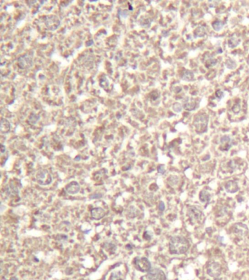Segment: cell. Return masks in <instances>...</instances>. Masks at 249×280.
Instances as JSON below:
<instances>
[{"label": "cell", "instance_id": "8", "mask_svg": "<svg viewBox=\"0 0 249 280\" xmlns=\"http://www.w3.org/2000/svg\"><path fill=\"white\" fill-rule=\"evenodd\" d=\"M232 230H233L235 234L237 235V236L241 237V238L244 237L248 232V228L246 226V225L241 223V222L235 224L232 228Z\"/></svg>", "mask_w": 249, "mask_h": 280}, {"label": "cell", "instance_id": "15", "mask_svg": "<svg viewBox=\"0 0 249 280\" xmlns=\"http://www.w3.org/2000/svg\"><path fill=\"white\" fill-rule=\"evenodd\" d=\"M224 187L225 190H226L228 193H235L237 192L239 189L238 184H237V182L235 181V180H230V181H228L225 184Z\"/></svg>", "mask_w": 249, "mask_h": 280}, {"label": "cell", "instance_id": "3", "mask_svg": "<svg viewBox=\"0 0 249 280\" xmlns=\"http://www.w3.org/2000/svg\"><path fill=\"white\" fill-rule=\"evenodd\" d=\"M135 268L141 272H148L151 269V263L147 257H136L134 259Z\"/></svg>", "mask_w": 249, "mask_h": 280}, {"label": "cell", "instance_id": "22", "mask_svg": "<svg viewBox=\"0 0 249 280\" xmlns=\"http://www.w3.org/2000/svg\"><path fill=\"white\" fill-rule=\"evenodd\" d=\"M224 23L220 21V20H215V21H214L213 23H212V27H213L214 30L216 31V32L221 31V29H223V27H224Z\"/></svg>", "mask_w": 249, "mask_h": 280}, {"label": "cell", "instance_id": "14", "mask_svg": "<svg viewBox=\"0 0 249 280\" xmlns=\"http://www.w3.org/2000/svg\"><path fill=\"white\" fill-rule=\"evenodd\" d=\"M91 216L96 220H99L102 219L105 216V211L101 207H96L91 210Z\"/></svg>", "mask_w": 249, "mask_h": 280}, {"label": "cell", "instance_id": "2", "mask_svg": "<svg viewBox=\"0 0 249 280\" xmlns=\"http://www.w3.org/2000/svg\"><path fill=\"white\" fill-rule=\"evenodd\" d=\"M208 122H209V116L206 113L202 112L195 116L193 123L197 132L202 134L207 131Z\"/></svg>", "mask_w": 249, "mask_h": 280}, {"label": "cell", "instance_id": "28", "mask_svg": "<svg viewBox=\"0 0 249 280\" xmlns=\"http://www.w3.org/2000/svg\"><path fill=\"white\" fill-rule=\"evenodd\" d=\"M215 96H216L219 99H221L224 97V93L221 91V90H217V91H215Z\"/></svg>", "mask_w": 249, "mask_h": 280}, {"label": "cell", "instance_id": "33", "mask_svg": "<svg viewBox=\"0 0 249 280\" xmlns=\"http://www.w3.org/2000/svg\"><path fill=\"white\" fill-rule=\"evenodd\" d=\"M1 148H2V153H3V152H5V149H6V148H5V147L3 145H2V146H1Z\"/></svg>", "mask_w": 249, "mask_h": 280}, {"label": "cell", "instance_id": "21", "mask_svg": "<svg viewBox=\"0 0 249 280\" xmlns=\"http://www.w3.org/2000/svg\"><path fill=\"white\" fill-rule=\"evenodd\" d=\"M10 129V124L7 120L2 119L1 121V131L2 133H7Z\"/></svg>", "mask_w": 249, "mask_h": 280}, {"label": "cell", "instance_id": "24", "mask_svg": "<svg viewBox=\"0 0 249 280\" xmlns=\"http://www.w3.org/2000/svg\"><path fill=\"white\" fill-rule=\"evenodd\" d=\"M227 168L230 172H233L238 168V164L235 161L232 160V161H229L227 163Z\"/></svg>", "mask_w": 249, "mask_h": 280}, {"label": "cell", "instance_id": "25", "mask_svg": "<svg viewBox=\"0 0 249 280\" xmlns=\"http://www.w3.org/2000/svg\"><path fill=\"white\" fill-rule=\"evenodd\" d=\"M225 65H226V67L229 69H235V68L237 67V64H236V62L234 60L230 59V58H229V59L226 61Z\"/></svg>", "mask_w": 249, "mask_h": 280}, {"label": "cell", "instance_id": "29", "mask_svg": "<svg viewBox=\"0 0 249 280\" xmlns=\"http://www.w3.org/2000/svg\"><path fill=\"white\" fill-rule=\"evenodd\" d=\"M158 172L160 173V174H163L165 172V166H164L163 165H160L158 167Z\"/></svg>", "mask_w": 249, "mask_h": 280}, {"label": "cell", "instance_id": "7", "mask_svg": "<svg viewBox=\"0 0 249 280\" xmlns=\"http://www.w3.org/2000/svg\"><path fill=\"white\" fill-rule=\"evenodd\" d=\"M147 279L148 280H166V275L162 270L154 268L148 272Z\"/></svg>", "mask_w": 249, "mask_h": 280}, {"label": "cell", "instance_id": "13", "mask_svg": "<svg viewBox=\"0 0 249 280\" xmlns=\"http://www.w3.org/2000/svg\"><path fill=\"white\" fill-rule=\"evenodd\" d=\"M183 107L187 111H193L197 108V102L190 97H186L183 102Z\"/></svg>", "mask_w": 249, "mask_h": 280}, {"label": "cell", "instance_id": "9", "mask_svg": "<svg viewBox=\"0 0 249 280\" xmlns=\"http://www.w3.org/2000/svg\"><path fill=\"white\" fill-rule=\"evenodd\" d=\"M233 145L232 139L229 135H224L220 139V150L221 151H228Z\"/></svg>", "mask_w": 249, "mask_h": 280}, {"label": "cell", "instance_id": "1", "mask_svg": "<svg viewBox=\"0 0 249 280\" xmlns=\"http://www.w3.org/2000/svg\"><path fill=\"white\" fill-rule=\"evenodd\" d=\"M189 241L186 238L180 236H173L170 239L169 243V249L171 254L181 255L186 253L189 249Z\"/></svg>", "mask_w": 249, "mask_h": 280}, {"label": "cell", "instance_id": "4", "mask_svg": "<svg viewBox=\"0 0 249 280\" xmlns=\"http://www.w3.org/2000/svg\"><path fill=\"white\" fill-rule=\"evenodd\" d=\"M187 214L191 222L194 224L200 223L204 219V215L200 209H198L196 207H194V206L189 207Z\"/></svg>", "mask_w": 249, "mask_h": 280}, {"label": "cell", "instance_id": "10", "mask_svg": "<svg viewBox=\"0 0 249 280\" xmlns=\"http://www.w3.org/2000/svg\"><path fill=\"white\" fill-rule=\"evenodd\" d=\"M18 63L21 69H27L32 65V58L29 54H25L18 58Z\"/></svg>", "mask_w": 249, "mask_h": 280}, {"label": "cell", "instance_id": "27", "mask_svg": "<svg viewBox=\"0 0 249 280\" xmlns=\"http://www.w3.org/2000/svg\"><path fill=\"white\" fill-rule=\"evenodd\" d=\"M183 108V107L182 104H180V103H178V102L174 103V104H173V110H174L176 112H178V113L182 111Z\"/></svg>", "mask_w": 249, "mask_h": 280}, {"label": "cell", "instance_id": "23", "mask_svg": "<svg viewBox=\"0 0 249 280\" xmlns=\"http://www.w3.org/2000/svg\"><path fill=\"white\" fill-rule=\"evenodd\" d=\"M103 247L107 251L110 252V253H114V252H116V246L111 242L104 243Z\"/></svg>", "mask_w": 249, "mask_h": 280}, {"label": "cell", "instance_id": "16", "mask_svg": "<svg viewBox=\"0 0 249 280\" xmlns=\"http://www.w3.org/2000/svg\"><path fill=\"white\" fill-rule=\"evenodd\" d=\"M206 33H207L206 27L205 26H199L198 27L195 29L194 34L195 37H202L206 34Z\"/></svg>", "mask_w": 249, "mask_h": 280}, {"label": "cell", "instance_id": "19", "mask_svg": "<svg viewBox=\"0 0 249 280\" xmlns=\"http://www.w3.org/2000/svg\"><path fill=\"white\" fill-rule=\"evenodd\" d=\"M194 78V74L192 71L185 70L182 74V79L185 81H191Z\"/></svg>", "mask_w": 249, "mask_h": 280}, {"label": "cell", "instance_id": "32", "mask_svg": "<svg viewBox=\"0 0 249 280\" xmlns=\"http://www.w3.org/2000/svg\"><path fill=\"white\" fill-rule=\"evenodd\" d=\"M222 52H223V50L221 49V47H218V49H217V53H221Z\"/></svg>", "mask_w": 249, "mask_h": 280}, {"label": "cell", "instance_id": "17", "mask_svg": "<svg viewBox=\"0 0 249 280\" xmlns=\"http://www.w3.org/2000/svg\"><path fill=\"white\" fill-rule=\"evenodd\" d=\"M211 196L210 193L207 191H202L200 193V200L202 203H208L211 200Z\"/></svg>", "mask_w": 249, "mask_h": 280}, {"label": "cell", "instance_id": "30", "mask_svg": "<svg viewBox=\"0 0 249 280\" xmlns=\"http://www.w3.org/2000/svg\"><path fill=\"white\" fill-rule=\"evenodd\" d=\"M165 204H164V202H162L161 201L159 203V204H158V209H159V211H161V212H163L164 210H165Z\"/></svg>", "mask_w": 249, "mask_h": 280}, {"label": "cell", "instance_id": "6", "mask_svg": "<svg viewBox=\"0 0 249 280\" xmlns=\"http://www.w3.org/2000/svg\"><path fill=\"white\" fill-rule=\"evenodd\" d=\"M221 273V266L219 263L211 262L207 266V274L210 277L213 278H217L220 276Z\"/></svg>", "mask_w": 249, "mask_h": 280}, {"label": "cell", "instance_id": "11", "mask_svg": "<svg viewBox=\"0 0 249 280\" xmlns=\"http://www.w3.org/2000/svg\"><path fill=\"white\" fill-rule=\"evenodd\" d=\"M80 190V186L79 183L76 181H73L67 184L65 187V191L68 194L75 195L79 193Z\"/></svg>", "mask_w": 249, "mask_h": 280}, {"label": "cell", "instance_id": "34", "mask_svg": "<svg viewBox=\"0 0 249 280\" xmlns=\"http://www.w3.org/2000/svg\"><path fill=\"white\" fill-rule=\"evenodd\" d=\"M147 233H148V231L145 232V234H144V236H145V234H147ZM147 236L148 237V239H151V236Z\"/></svg>", "mask_w": 249, "mask_h": 280}, {"label": "cell", "instance_id": "12", "mask_svg": "<svg viewBox=\"0 0 249 280\" xmlns=\"http://www.w3.org/2000/svg\"><path fill=\"white\" fill-rule=\"evenodd\" d=\"M202 61L205 66L206 68H211L214 67L217 64V59L213 55L210 54L209 53H206L204 55Z\"/></svg>", "mask_w": 249, "mask_h": 280}, {"label": "cell", "instance_id": "31", "mask_svg": "<svg viewBox=\"0 0 249 280\" xmlns=\"http://www.w3.org/2000/svg\"><path fill=\"white\" fill-rule=\"evenodd\" d=\"M102 196V195H101V194H97V195L94 194L93 196H95L94 198H101V196Z\"/></svg>", "mask_w": 249, "mask_h": 280}, {"label": "cell", "instance_id": "26", "mask_svg": "<svg viewBox=\"0 0 249 280\" xmlns=\"http://www.w3.org/2000/svg\"><path fill=\"white\" fill-rule=\"evenodd\" d=\"M241 110V106L240 102H238L237 103H235V104L232 106V111L234 112L235 114H238Z\"/></svg>", "mask_w": 249, "mask_h": 280}, {"label": "cell", "instance_id": "5", "mask_svg": "<svg viewBox=\"0 0 249 280\" xmlns=\"http://www.w3.org/2000/svg\"><path fill=\"white\" fill-rule=\"evenodd\" d=\"M35 179L39 185L43 186L49 185L52 182V177L46 169L38 171L35 175Z\"/></svg>", "mask_w": 249, "mask_h": 280}, {"label": "cell", "instance_id": "18", "mask_svg": "<svg viewBox=\"0 0 249 280\" xmlns=\"http://www.w3.org/2000/svg\"><path fill=\"white\" fill-rule=\"evenodd\" d=\"M240 42V39H239L237 37L232 36L228 40V46L230 48H235V47L238 46Z\"/></svg>", "mask_w": 249, "mask_h": 280}, {"label": "cell", "instance_id": "20", "mask_svg": "<svg viewBox=\"0 0 249 280\" xmlns=\"http://www.w3.org/2000/svg\"><path fill=\"white\" fill-rule=\"evenodd\" d=\"M126 215L129 218H134L137 215V209L134 206H130L126 210Z\"/></svg>", "mask_w": 249, "mask_h": 280}]
</instances>
